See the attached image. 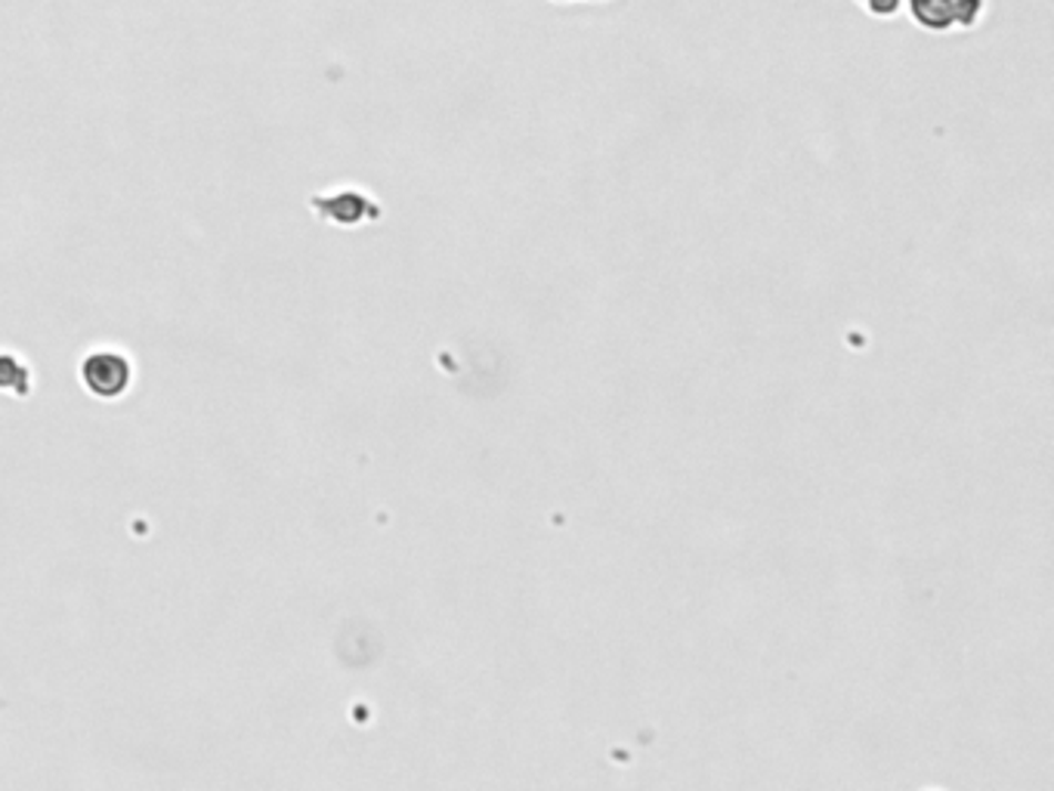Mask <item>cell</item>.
Segmentation results:
<instances>
[{
    "label": "cell",
    "instance_id": "obj_1",
    "mask_svg": "<svg viewBox=\"0 0 1054 791\" xmlns=\"http://www.w3.org/2000/svg\"><path fill=\"white\" fill-rule=\"evenodd\" d=\"M81 377H84V384H88L93 396H100V399H118L121 389L131 384V362L124 359L121 353H112V349L93 353V356L84 359Z\"/></svg>",
    "mask_w": 1054,
    "mask_h": 791
},
{
    "label": "cell",
    "instance_id": "obj_2",
    "mask_svg": "<svg viewBox=\"0 0 1054 791\" xmlns=\"http://www.w3.org/2000/svg\"><path fill=\"white\" fill-rule=\"evenodd\" d=\"M313 207H316L322 216L337 220L341 226H347V223L362 220L365 211L372 207V202H368V195H359V192H347V189H341L337 195H313Z\"/></svg>",
    "mask_w": 1054,
    "mask_h": 791
},
{
    "label": "cell",
    "instance_id": "obj_3",
    "mask_svg": "<svg viewBox=\"0 0 1054 791\" xmlns=\"http://www.w3.org/2000/svg\"><path fill=\"white\" fill-rule=\"evenodd\" d=\"M910 10L922 29H953V0H910Z\"/></svg>",
    "mask_w": 1054,
    "mask_h": 791
},
{
    "label": "cell",
    "instance_id": "obj_4",
    "mask_svg": "<svg viewBox=\"0 0 1054 791\" xmlns=\"http://www.w3.org/2000/svg\"><path fill=\"white\" fill-rule=\"evenodd\" d=\"M983 13V0H953V26L971 29Z\"/></svg>",
    "mask_w": 1054,
    "mask_h": 791
},
{
    "label": "cell",
    "instance_id": "obj_5",
    "mask_svg": "<svg viewBox=\"0 0 1054 791\" xmlns=\"http://www.w3.org/2000/svg\"><path fill=\"white\" fill-rule=\"evenodd\" d=\"M872 16H894L903 0H860Z\"/></svg>",
    "mask_w": 1054,
    "mask_h": 791
}]
</instances>
